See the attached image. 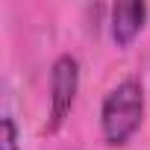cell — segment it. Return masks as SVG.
Masks as SVG:
<instances>
[{"label":"cell","instance_id":"cell-1","mask_svg":"<svg viewBox=\"0 0 150 150\" xmlns=\"http://www.w3.org/2000/svg\"><path fill=\"white\" fill-rule=\"evenodd\" d=\"M141 118H144V91L135 80H124L103 100L100 127H103L106 144H112V147L127 144L135 135V129L141 127Z\"/></svg>","mask_w":150,"mask_h":150},{"label":"cell","instance_id":"cell-2","mask_svg":"<svg viewBox=\"0 0 150 150\" xmlns=\"http://www.w3.org/2000/svg\"><path fill=\"white\" fill-rule=\"evenodd\" d=\"M77 86H80L77 59L59 56L53 62V74H50V132H56L62 127V121L68 118L74 97H77Z\"/></svg>","mask_w":150,"mask_h":150},{"label":"cell","instance_id":"cell-4","mask_svg":"<svg viewBox=\"0 0 150 150\" xmlns=\"http://www.w3.org/2000/svg\"><path fill=\"white\" fill-rule=\"evenodd\" d=\"M0 150H18V129L9 115H3L0 121Z\"/></svg>","mask_w":150,"mask_h":150},{"label":"cell","instance_id":"cell-3","mask_svg":"<svg viewBox=\"0 0 150 150\" xmlns=\"http://www.w3.org/2000/svg\"><path fill=\"white\" fill-rule=\"evenodd\" d=\"M147 18V6L141 0H127V3H118L112 9V38L118 47L132 44V38L141 33Z\"/></svg>","mask_w":150,"mask_h":150}]
</instances>
